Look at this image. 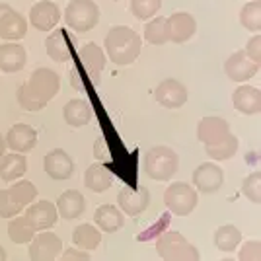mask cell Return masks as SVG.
Returning a JSON list of instances; mask_svg holds the SVG:
<instances>
[{
  "label": "cell",
  "instance_id": "ee69618b",
  "mask_svg": "<svg viewBox=\"0 0 261 261\" xmlns=\"http://www.w3.org/2000/svg\"><path fill=\"white\" fill-rule=\"evenodd\" d=\"M8 259V253H6V250L0 246V261H6Z\"/></svg>",
  "mask_w": 261,
  "mask_h": 261
},
{
  "label": "cell",
  "instance_id": "ab89813d",
  "mask_svg": "<svg viewBox=\"0 0 261 261\" xmlns=\"http://www.w3.org/2000/svg\"><path fill=\"white\" fill-rule=\"evenodd\" d=\"M244 53L248 55V59H251L255 65H261V35L259 33H255V37H251L250 41H248Z\"/></svg>",
  "mask_w": 261,
  "mask_h": 261
},
{
  "label": "cell",
  "instance_id": "7c38bea8",
  "mask_svg": "<svg viewBox=\"0 0 261 261\" xmlns=\"http://www.w3.org/2000/svg\"><path fill=\"white\" fill-rule=\"evenodd\" d=\"M166 23H168V39L172 43H185L197 32L195 18L187 12H175L170 18H166Z\"/></svg>",
  "mask_w": 261,
  "mask_h": 261
},
{
  "label": "cell",
  "instance_id": "60d3db41",
  "mask_svg": "<svg viewBox=\"0 0 261 261\" xmlns=\"http://www.w3.org/2000/svg\"><path fill=\"white\" fill-rule=\"evenodd\" d=\"M63 261H88L90 255L86 253V250L78 251V250H66L63 255H59Z\"/></svg>",
  "mask_w": 261,
  "mask_h": 261
},
{
  "label": "cell",
  "instance_id": "9c48e42d",
  "mask_svg": "<svg viewBox=\"0 0 261 261\" xmlns=\"http://www.w3.org/2000/svg\"><path fill=\"white\" fill-rule=\"evenodd\" d=\"M28 33V22L10 4L0 2V37L18 41Z\"/></svg>",
  "mask_w": 261,
  "mask_h": 261
},
{
  "label": "cell",
  "instance_id": "7a4b0ae2",
  "mask_svg": "<svg viewBox=\"0 0 261 261\" xmlns=\"http://www.w3.org/2000/svg\"><path fill=\"white\" fill-rule=\"evenodd\" d=\"M179 168V158L177 152L170 146H152L146 158H144V172L148 177H152L156 181H168L177 174Z\"/></svg>",
  "mask_w": 261,
  "mask_h": 261
},
{
  "label": "cell",
  "instance_id": "d590c367",
  "mask_svg": "<svg viewBox=\"0 0 261 261\" xmlns=\"http://www.w3.org/2000/svg\"><path fill=\"white\" fill-rule=\"evenodd\" d=\"M16 96H18V103H20L25 111H39V109H43L45 106H47L45 101H41V99L37 98L32 90H30L28 82L18 88V94H16Z\"/></svg>",
  "mask_w": 261,
  "mask_h": 261
},
{
  "label": "cell",
  "instance_id": "52a82bcc",
  "mask_svg": "<svg viewBox=\"0 0 261 261\" xmlns=\"http://www.w3.org/2000/svg\"><path fill=\"white\" fill-rule=\"evenodd\" d=\"M193 185L199 193L213 195L224 185V172L215 162H205L197 166L193 172Z\"/></svg>",
  "mask_w": 261,
  "mask_h": 261
},
{
  "label": "cell",
  "instance_id": "f1b7e54d",
  "mask_svg": "<svg viewBox=\"0 0 261 261\" xmlns=\"http://www.w3.org/2000/svg\"><path fill=\"white\" fill-rule=\"evenodd\" d=\"M45 49H47V55L57 61V63H66L68 57H70V49H68V43H66L65 32H53L47 41H45Z\"/></svg>",
  "mask_w": 261,
  "mask_h": 261
},
{
  "label": "cell",
  "instance_id": "e575fe53",
  "mask_svg": "<svg viewBox=\"0 0 261 261\" xmlns=\"http://www.w3.org/2000/svg\"><path fill=\"white\" fill-rule=\"evenodd\" d=\"M162 0H130V12L139 20H150L160 10Z\"/></svg>",
  "mask_w": 261,
  "mask_h": 261
},
{
  "label": "cell",
  "instance_id": "f35d334b",
  "mask_svg": "<svg viewBox=\"0 0 261 261\" xmlns=\"http://www.w3.org/2000/svg\"><path fill=\"white\" fill-rule=\"evenodd\" d=\"M240 261H259L261 259V244L257 240H253V242H246L244 246H242V250H240V255H238Z\"/></svg>",
  "mask_w": 261,
  "mask_h": 261
},
{
  "label": "cell",
  "instance_id": "4fadbf2b",
  "mask_svg": "<svg viewBox=\"0 0 261 261\" xmlns=\"http://www.w3.org/2000/svg\"><path fill=\"white\" fill-rule=\"evenodd\" d=\"M224 72L232 82H246L259 72V65H255L244 51H236L224 63Z\"/></svg>",
  "mask_w": 261,
  "mask_h": 261
},
{
  "label": "cell",
  "instance_id": "f546056e",
  "mask_svg": "<svg viewBox=\"0 0 261 261\" xmlns=\"http://www.w3.org/2000/svg\"><path fill=\"white\" fill-rule=\"evenodd\" d=\"M242 242V232L232 224H224L215 232V246L220 251H234Z\"/></svg>",
  "mask_w": 261,
  "mask_h": 261
},
{
  "label": "cell",
  "instance_id": "836d02e7",
  "mask_svg": "<svg viewBox=\"0 0 261 261\" xmlns=\"http://www.w3.org/2000/svg\"><path fill=\"white\" fill-rule=\"evenodd\" d=\"M144 37L146 41L152 45H164L168 43V23L166 18H154L144 25Z\"/></svg>",
  "mask_w": 261,
  "mask_h": 261
},
{
  "label": "cell",
  "instance_id": "6da1fadb",
  "mask_svg": "<svg viewBox=\"0 0 261 261\" xmlns=\"http://www.w3.org/2000/svg\"><path fill=\"white\" fill-rule=\"evenodd\" d=\"M142 39L135 30L127 25H115L111 28L106 37V53L109 59L119 66L130 65L141 55Z\"/></svg>",
  "mask_w": 261,
  "mask_h": 261
},
{
  "label": "cell",
  "instance_id": "9a60e30c",
  "mask_svg": "<svg viewBox=\"0 0 261 261\" xmlns=\"http://www.w3.org/2000/svg\"><path fill=\"white\" fill-rule=\"evenodd\" d=\"M117 203H119V208H123L125 215L137 217V215L144 213L150 205V191L146 187H139V189L123 187L119 197H117Z\"/></svg>",
  "mask_w": 261,
  "mask_h": 261
},
{
  "label": "cell",
  "instance_id": "8d00e7d4",
  "mask_svg": "<svg viewBox=\"0 0 261 261\" xmlns=\"http://www.w3.org/2000/svg\"><path fill=\"white\" fill-rule=\"evenodd\" d=\"M242 193L250 199L251 203L259 205L261 203V172H253L250 174L244 184H242Z\"/></svg>",
  "mask_w": 261,
  "mask_h": 261
},
{
  "label": "cell",
  "instance_id": "83f0119b",
  "mask_svg": "<svg viewBox=\"0 0 261 261\" xmlns=\"http://www.w3.org/2000/svg\"><path fill=\"white\" fill-rule=\"evenodd\" d=\"M72 240L76 244L80 250L92 251L96 250L101 242V234H99L98 226H92V224H80L74 228L72 232Z\"/></svg>",
  "mask_w": 261,
  "mask_h": 261
},
{
  "label": "cell",
  "instance_id": "30bf717a",
  "mask_svg": "<svg viewBox=\"0 0 261 261\" xmlns=\"http://www.w3.org/2000/svg\"><path fill=\"white\" fill-rule=\"evenodd\" d=\"M154 98L156 101L168 109H179L187 101V88L174 78L162 80L156 90H154Z\"/></svg>",
  "mask_w": 261,
  "mask_h": 261
},
{
  "label": "cell",
  "instance_id": "ffe728a7",
  "mask_svg": "<svg viewBox=\"0 0 261 261\" xmlns=\"http://www.w3.org/2000/svg\"><path fill=\"white\" fill-rule=\"evenodd\" d=\"M55 207H57V213L63 218L74 220V218L84 215V211H86V199L76 189H68V191H65L63 195L59 197V201H57Z\"/></svg>",
  "mask_w": 261,
  "mask_h": 261
},
{
  "label": "cell",
  "instance_id": "b9f144b4",
  "mask_svg": "<svg viewBox=\"0 0 261 261\" xmlns=\"http://www.w3.org/2000/svg\"><path fill=\"white\" fill-rule=\"evenodd\" d=\"M94 152H96L98 160H109V146L103 137H99L98 141H96V150Z\"/></svg>",
  "mask_w": 261,
  "mask_h": 261
},
{
  "label": "cell",
  "instance_id": "1f68e13d",
  "mask_svg": "<svg viewBox=\"0 0 261 261\" xmlns=\"http://www.w3.org/2000/svg\"><path fill=\"white\" fill-rule=\"evenodd\" d=\"M8 191V195L10 199L16 203V205H20V207H28L30 203H33V199L37 197V189H35V185L32 181H28V179H22V181H16V184L12 185L10 189H6Z\"/></svg>",
  "mask_w": 261,
  "mask_h": 261
},
{
  "label": "cell",
  "instance_id": "8fae6325",
  "mask_svg": "<svg viewBox=\"0 0 261 261\" xmlns=\"http://www.w3.org/2000/svg\"><path fill=\"white\" fill-rule=\"evenodd\" d=\"M23 217L28 218V222L35 228V232H41V230L53 228L55 224H57L59 213H57V207H55L53 203L37 201V203H30L28 205Z\"/></svg>",
  "mask_w": 261,
  "mask_h": 261
},
{
  "label": "cell",
  "instance_id": "603a6c76",
  "mask_svg": "<svg viewBox=\"0 0 261 261\" xmlns=\"http://www.w3.org/2000/svg\"><path fill=\"white\" fill-rule=\"evenodd\" d=\"M94 222H96V226L99 230H103L108 234H113V232L123 228L125 217H123V213L115 205H101L94 213Z\"/></svg>",
  "mask_w": 261,
  "mask_h": 261
},
{
  "label": "cell",
  "instance_id": "4316f807",
  "mask_svg": "<svg viewBox=\"0 0 261 261\" xmlns=\"http://www.w3.org/2000/svg\"><path fill=\"white\" fill-rule=\"evenodd\" d=\"M207 156L211 160H217V162H222V160H228L234 154L238 152V137L228 133L224 139H220L218 142H213V144H207Z\"/></svg>",
  "mask_w": 261,
  "mask_h": 261
},
{
  "label": "cell",
  "instance_id": "d6986e66",
  "mask_svg": "<svg viewBox=\"0 0 261 261\" xmlns=\"http://www.w3.org/2000/svg\"><path fill=\"white\" fill-rule=\"evenodd\" d=\"M232 103H234L236 111L244 113V115H257L261 111L259 88L248 86V84L236 88L232 94Z\"/></svg>",
  "mask_w": 261,
  "mask_h": 261
},
{
  "label": "cell",
  "instance_id": "ac0fdd59",
  "mask_svg": "<svg viewBox=\"0 0 261 261\" xmlns=\"http://www.w3.org/2000/svg\"><path fill=\"white\" fill-rule=\"evenodd\" d=\"M80 61L86 68L88 78L92 80V84H99L101 82V72L106 68V53L96 43H88L80 51Z\"/></svg>",
  "mask_w": 261,
  "mask_h": 261
},
{
  "label": "cell",
  "instance_id": "8992f818",
  "mask_svg": "<svg viewBox=\"0 0 261 261\" xmlns=\"http://www.w3.org/2000/svg\"><path fill=\"white\" fill-rule=\"evenodd\" d=\"M28 86L41 101L49 103V99H53L61 90V78L51 68H37L28 80Z\"/></svg>",
  "mask_w": 261,
  "mask_h": 261
},
{
  "label": "cell",
  "instance_id": "2e32d148",
  "mask_svg": "<svg viewBox=\"0 0 261 261\" xmlns=\"http://www.w3.org/2000/svg\"><path fill=\"white\" fill-rule=\"evenodd\" d=\"M45 174L49 175L51 179H68L70 175L74 174V162L63 148H55L45 156L43 160Z\"/></svg>",
  "mask_w": 261,
  "mask_h": 261
},
{
  "label": "cell",
  "instance_id": "5b68a950",
  "mask_svg": "<svg viewBox=\"0 0 261 261\" xmlns=\"http://www.w3.org/2000/svg\"><path fill=\"white\" fill-rule=\"evenodd\" d=\"M164 203L177 217H187L199 203V193L189 184H172L164 193Z\"/></svg>",
  "mask_w": 261,
  "mask_h": 261
},
{
  "label": "cell",
  "instance_id": "44dd1931",
  "mask_svg": "<svg viewBox=\"0 0 261 261\" xmlns=\"http://www.w3.org/2000/svg\"><path fill=\"white\" fill-rule=\"evenodd\" d=\"M228 133V121H224L222 117H205L197 125V139L201 142H205V144L218 142L220 139H224Z\"/></svg>",
  "mask_w": 261,
  "mask_h": 261
},
{
  "label": "cell",
  "instance_id": "ba28073f",
  "mask_svg": "<svg viewBox=\"0 0 261 261\" xmlns=\"http://www.w3.org/2000/svg\"><path fill=\"white\" fill-rule=\"evenodd\" d=\"M63 251V242L61 238L53 234V232H47L41 230V234L35 238H32L30 244V259L32 261H53L61 255Z\"/></svg>",
  "mask_w": 261,
  "mask_h": 261
},
{
  "label": "cell",
  "instance_id": "3957f363",
  "mask_svg": "<svg viewBox=\"0 0 261 261\" xmlns=\"http://www.w3.org/2000/svg\"><path fill=\"white\" fill-rule=\"evenodd\" d=\"M156 251L164 261H197L199 251L179 232H166L156 242Z\"/></svg>",
  "mask_w": 261,
  "mask_h": 261
},
{
  "label": "cell",
  "instance_id": "5bb4252c",
  "mask_svg": "<svg viewBox=\"0 0 261 261\" xmlns=\"http://www.w3.org/2000/svg\"><path fill=\"white\" fill-rule=\"evenodd\" d=\"M30 22L39 32H51L55 25L61 22V8L51 0H41L32 6Z\"/></svg>",
  "mask_w": 261,
  "mask_h": 261
},
{
  "label": "cell",
  "instance_id": "7402d4cb",
  "mask_svg": "<svg viewBox=\"0 0 261 261\" xmlns=\"http://www.w3.org/2000/svg\"><path fill=\"white\" fill-rule=\"evenodd\" d=\"M28 61V53L22 45L4 43L0 47V70L2 72H20Z\"/></svg>",
  "mask_w": 261,
  "mask_h": 261
},
{
  "label": "cell",
  "instance_id": "d6a6232c",
  "mask_svg": "<svg viewBox=\"0 0 261 261\" xmlns=\"http://www.w3.org/2000/svg\"><path fill=\"white\" fill-rule=\"evenodd\" d=\"M240 22L246 30L253 33L261 32V0L248 2L240 12Z\"/></svg>",
  "mask_w": 261,
  "mask_h": 261
},
{
  "label": "cell",
  "instance_id": "cb8c5ba5",
  "mask_svg": "<svg viewBox=\"0 0 261 261\" xmlns=\"http://www.w3.org/2000/svg\"><path fill=\"white\" fill-rule=\"evenodd\" d=\"M63 115L70 127H84L92 121L94 109L86 99H70L63 109Z\"/></svg>",
  "mask_w": 261,
  "mask_h": 261
},
{
  "label": "cell",
  "instance_id": "74e56055",
  "mask_svg": "<svg viewBox=\"0 0 261 261\" xmlns=\"http://www.w3.org/2000/svg\"><path fill=\"white\" fill-rule=\"evenodd\" d=\"M20 211H22V207H20V205H16V203L12 201L6 189H4V191H0V217L12 218V217H16V215H20Z\"/></svg>",
  "mask_w": 261,
  "mask_h": 261
},
{
  "label": "cell",
  "instance_id": "4dcf8cb0",
  "mask_svg": "<svg viewBox=\"0 0 261 261\" xmlns=\"http://www.w3.org/2000/svg\"><path fill=\"white\" fill-rule=\"evenodd\" d=\"M8 236L14 244H28L35 236V228L28 222L25 217L16 215V217H12L10 224H8Z\"/></svg>",
  "mask_w": 261,
  "mask_h": 261
},
{
  "label": "cell",
  "instance_id": "277c9868",
  "mask_svg": "<svg viewBox=\"0 0 261 261\" xmlns=\"http://www.w3.org/2000/svg\"><path fill=\"white\" fill-rule=\"evenodd\" d=\"M65 22L74 32H90L99 22V8L94 0H70L65 8Z\"/></svg>",
  "mask_w": 261,
  "mask_h": 261
},
{
  "label": "cell",
  "instance_id": "e0dca14e",
  "mask_svg": "<svg viewBox=\"0 0 261 261\" xmlns=\"http://www.w3.org/2000/svg\"><path fill=\"white\" fill-rule=\"evenodd\" d=\"M35 144H37V130L25 123H18L6 133V146L14 152L28 154L35 148Z\"/></svg>",
  "mask_w": 261,
  "mask_h": 261
},
{
  "label": "cell",
  "instance_id": "d4e9b609",
  "mask_svg": "<svg viewBox=\"0 0 261 261\" xmlns=\"http://www.w3.org/2000/svg\"><path fill=\"white\" fill-rule=\"evenodd\" d=\"M28 170V160L22 152H14V154H4L0 158V179L4 181H16L23 177Z\"/></svg>",
  "mask_w": 261,
  "mask_h": 261
},
{
  "label": "cell",
  "instance_id": "7bdbcfd3",
  "mask_svg": "<svg viewBox=\"0 0 261 261\" xmlns=\"http://www.w3.org/2000/svg\"><path fill=\"white\" fill-rule=\"evenodd\" d=\"M6 148H8V146H6V139H4L2 133H0V158L6 154Z\"/></svg>",
  "mask_w": 261,
  "mask_h": 261
},
{
  "label": "cell",
  "instance_id": "484cf974",
  "mask_svg": "<svg viewBox=\"0 0 261 261\" xmlns=\"http://www.w3.org/2000/svg\"><path fill=\"white\" fill-rule=\"evenodd\" d=\"M113 184V177L109 174V170L103 166V164H92L86 170V175H84V185H86L90 191H96V193H101L109 189Z\"/></svg>",
  "mask_w": 261,
  "mask_h": 261
}]
</instances>
